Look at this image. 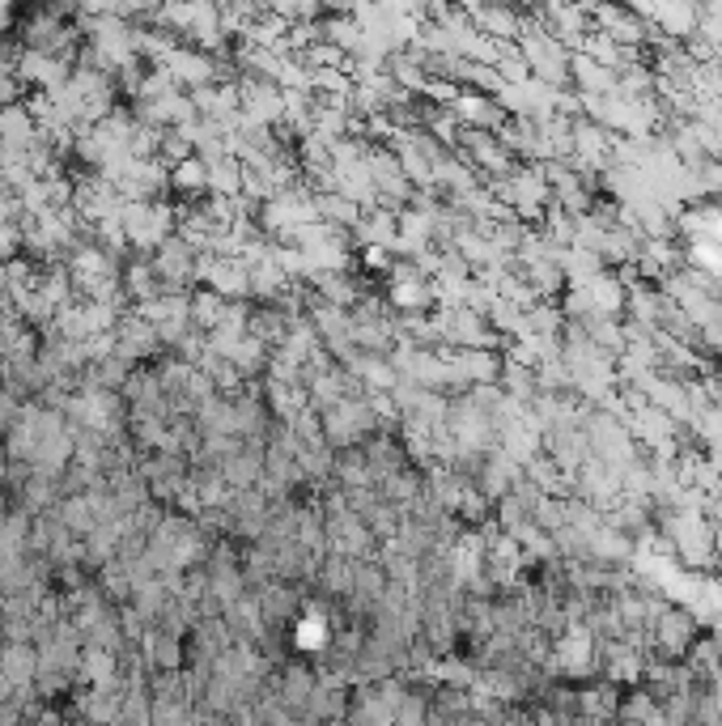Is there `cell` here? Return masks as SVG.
<instances>
[{"mask_svg":"<svg viewBox=\"0 0 722 726\" xmlns=\"http://www.w3.org/2000/svg\"><path fill=\"white\" fill-rule=\"evenodd\" d=\"M655 637H659L663 654L680 659V654H688V650L697 646V625H693L684 612H663V616H659V629H655Z\"/></svg>","mask_w":722,"mask_h":726,"instance_id":"1","label":"cell"},{"mask_svg":"<svg viewBox=\"0 0 722 726\" xmlns=\"http://www.w3.org/2000/svg\"><path fill=\"white\" fill-rule=\"evenodd\" d=\"M655 679H663V676H655ZM675 688H680V679H675V672H672V676H668V697H672ZM650 692H655V701H659V697H663V684H650Z\"/></svg>","mask_w":722,"mask_h":726,"instance_id":"2","label":"cell"}]
</instances>
